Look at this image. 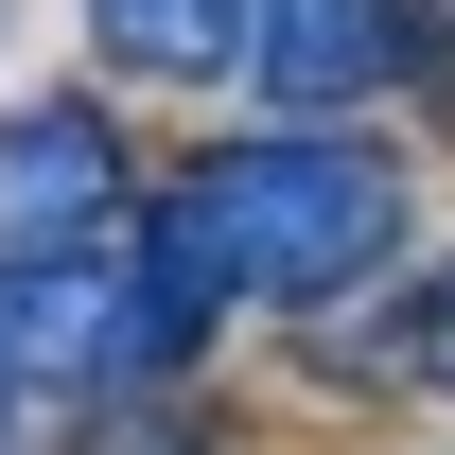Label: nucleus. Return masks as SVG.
<instances>
[{"mask_svg": "<svg viewBox=\"0 0 455 455\" xmlns=\"http://www.w3.org/2000/svg\"><path fill=\"white\" fill-rule=\"evenodd\" d=\"M403 70H438V0H245V88L263 123H350Z\"/></svg>", "mask_w": 455, "mask_h": 455, "instance_id": "nucleus-1", "label": "nucleus"}, {"mask_svg": "<svg viewBox=\"0 0 455 455\" xmlns=\"http://www.w3.org/2000/svg\"><path fill=\"white\" fill-rule=\"evenodd\" d=\"M123 123L88 88H36V106H0V263H53V245H106L123 228Z\"/></svg>", "mask_w": 455, "mask_h": 455, "instance_id": "nucleus-2", "label": "nucleus"}, {"mask_svg": "<svg viewBox=\"0 0 455 455\" xmlns=\"http://www.w3.org/2000/svg\"><path fill=\"white\" fill-rule=\"evenodd\" d=\"M123 333H140V281H123V228L106 245H53V263H0V368L18 386H123Z\"/></svg>", "mask_w": 455, "mask_h": 455, "instance_id": "nucleus-3", "label": "nucleus"}, {"mask_svg": "<svg viewBox=\"0 0 455 455\" xmlns=\"http://www.w3.org/2000/svg\"><path fill=\"white\" fill-rule=\"evenodd\" d=\"M88 53L123 88H228L245 70V0H88Z\"/></svg>", "mask_w": 455, "mask_h": 455, "instance_id": "nucleus-4", "label": "nucleus"}, {"mask_svg": "<svg viewBox=\"0 0 455 455\" xmlns=\"http://www.w3.org/2000/svg\"><path fill=\"white\" fill-rule=\"evenodd\" d=\"M333 368H386V386H438V403H455V263H420V281L386 298V333L333 350Z\"/></svg>", "mask_w": 455, "mask_h": 455, "instance_id": "nucleus-5", "label": "nucleus"}, {"mask_svg": "<svg viewBox=\"0 0 455 455\" xmlns=\"http://www.w3.org/2000/svg\"><path fill=\"white\" fill-rule=\"evenodd\" d=\"M70 455H211V420L175 386H88V420H70Z\"/></svg>", "mask_w": 455, "mask_h": 455, "instance_id": "nucleus-6", "label": "nucleus"}, {"mask_svg": "<svg viewBox=\"0 0 455 455\" xmlns=\"http://www.w3.org/2000/svg\"><path fill=\"white\" fill-rule=\"evenodd\" d=\"M0 420H18V368H0Z\"/></svg>", "mask_w": 455, "mask_h": 455, "instance_id": "nucleus-7", "label": "nucleus"}, {"mask_svg": "<svg viewBox=\"0 0 455 455\" xmlns=\"http://www.w3.org/2000/svg\"><path fill=\"white\" fill-rule=\"evenodd\" d=\"M0 36H18V0H0Z\"/></svg>", "mask_w": 455, "mask_h": 455, "instance_id": "nucleus-8", "label": "nucleus"}, {"mask_svg": "<svg viewBox=\"0 0 455 455\" xmlns=\"http://www.w3.org/2000/svg\"><path fill=\"white\" fill-rule=\"evenodd\" d=\"M0 455H18V420H0Z\"/></svg>", "mask_w": 455, "mask_h": 455, "instance_id": "nucleus-9", "label": "nucleus"}]
</instances>
